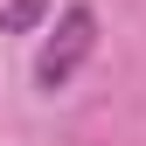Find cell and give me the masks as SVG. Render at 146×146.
<instances>
[{"instance_id":"cell-1","label":"cell","mask_w":146,"mask_h":146,"mask_svg":"<svg viewBox=\"0 0 146 146\" xmlns=\"http://www.w3.org/2000/svg\"><path fill=\"white\" fill-rule=\"evenodd\" d=\"M90 49H98V14L77 0V7H63V14H56V28L42 35V56H35V84H42V90H63V84L84 70V56H90Z\"/></svg>"},{"instance_id":"cell-2","label":"cell","mask_w":146,"mask_h":146,"mask_svg":"<svg viewBox=\"0 0 146 146\" xmlns=\"http://www.w3.org/2000/svg\"><path fill=\"white\" fill-rule=\"evenodd\" d=\"M49 14V0H7V7H0V35H21V28H35Z\"/></svg>"}]
</instances>
